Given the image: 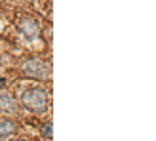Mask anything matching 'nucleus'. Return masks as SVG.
<instances>
[{"instance_id": "f257e3e1", "label": "nucleus", "mask_w": 156, "mask_h": 141, "mask_svg": "<svg viewBox=\"0 0 156 141\" xmlns=\"http://www.w3.org/2000/svg\"><path fill=\"white\" fill-rule=\"evenodd\" d=\"M23 105H25L27 109H30V111H34V113H42L46 111V107H48V92H46L44 88H29L25 90V93H23Z\"/></svg>"}, {"instance_id": "f03ea898", "label": "nucleus", "mask_w": 156, "mask_h": 141, "mask_svg": "<svg viewBox=\"0 0 156 141\" xmlns=\"http://www.w3.org/2000/svg\"><path fill=\"white\" fill-rule=\"evenodd\" d=\"M23 74L29 78H34V80H48L51 74V65L46 63L44 59H27L25 63L21 65Z\"/></svg>"}, {"instance_id": "7ed1b4c3", "label": "nucleus", "mask_w": 156, "mask_h": 141, "mask_svg": "<svg viewBox=\"0 0 156 141\" xmlns=\"http://www.w3.org/2000/svg\"><path fill=\"white\" fill-rule=\"evenodd\" d=\"M19 29H21V33L25 34L29 40H34V38L40 36V27H38V23L33 17H25L19 23Z\"/></svg>"}, {"instance_id": "20e7f679", "label": "nucleus", "mask_w": 156, "mask_h": 141, "mask_svg": "<svg viewBox=\"0 0 156 141\" xmlns=\"http://www.w3.org/2000/svg\"><path fill=\"white\" fill-rule=\"evenodd\" d=\"M0 113H6V114L17 113V99L10 93H0Z\"/></svg>"}, {"instance_id": "39448f33", "label": "nucleus", "mask_w": 156, "mask_h": 141, "mask_svg": "<svg viewBox=\"0 0 156 141\" xmlns=\"http://www.w3.org/2000/svg\"><path fill=\"white\" fill-rule=\"evenodd\" d=\"M15 132V124L12 120H0V139L12 136Z\"/></svg>"}, {"instance_id": "423d86ee", "label": "nucleus", "mask_w": 156, "mask_h": 141, "mask_svg": "<svg viewBox=\"0 0 156 141\" xmlns=\"http://www.w3.org/2000/svg\"><path fill=\"white\" fill-rule=\"evenodd\" d=\"M42 136H44L46 139H51V122H50V120L44 124V128H42Z\"/></svg>"}, {"instance_id": "0eeeda50", "label": "nucleus", "mask_w": 156, "mask_h": 141, "mask_svg": "<svg viewBox=\"0 0 156 141\" xmlns=\"http://www.w3.org/2000/svg\"><path fill=\"white\" fill-rule=\"evenodd\" d=\"M4 88V80H2V78H0V90H2Z\"/></svg>"}]
</instances>
